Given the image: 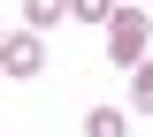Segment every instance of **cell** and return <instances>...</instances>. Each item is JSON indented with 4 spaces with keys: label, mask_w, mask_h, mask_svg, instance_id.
<instances>
[{
    "label": "cell",
    "mask_w": 153,
    "mask_h": 137,
    "mask_svg": "<svg viewBox=\"0 0 153 137\" xmlns=\"http://www.w3.org/2000/svg\"><path fill=\"white\" fill-rule=\"evenodd\" d=\"M146 46H153L146 8H115V23H107V61H115V69H138V61H146Z\"/></svg>",
    "instance_id": "obj_1"
},
{
    "label": "cell",
    "mask_w": 153,
    "mask_h": 137,
    "mask_svg": "<svg viewBox=\"0 0 153 137\" xmlns=\"http://www.w3.org/2000/svg\"><path fill=\"white\" fill-rule=\"evenodd\" d=\"M0 69L8 76H38L46 69V31H0Z\"/></svg>",
    "instance_id": "obj_2"
},
{
    "label": "cell",
    "mask_w": 153,
    "mask_h": 137,
    "mask_svg": "<svg viewBox=\"0 0 153 137\" xmlns=\"http://www.w3.org/2000/svg\"><path fill=\"white\" fill-rule=\"evenodd\" d=\"M69 23V0H23V31H54Z\"/></svg>",
    "instance_id": "obj_3"
},
{
    "label": "cell",
    "mask_w": 153,
    "mask_h": 137,
    "mask_svg": "<svg viewBox=\"0 0 153 137\" xmlns=\"http://www.w3.org/2000/svg\"><path fill=\"white\" fill-rule=\"evenodd\" d=\"M84 137H130V114L123 107H92L84 114Z\"/></svg>",
    "instance_id": "obj_4"
},
{
    "label": "cell",
    "mask_w": 153,
    "mask_h": 137,
    "mask_svg": "<svg viewBox=\"0 0 153 137\" xmlns=\"http://www.w3.org/2000/svg\"><path fill=\"white\" fill-rule=\"evenodd\" d=\"M130 107H138V114H153V61H138V69H130Z\"/></svg>",
    "instance_id": "obj_5"
},
{
    "label": "cell",
    "mask_w": 153,
    "mask_h": 137,
    "mask_svg": "<svg viewBox=\"0 0 153 137\" xmlns=\"http://www.w3.org/2000/svg\"><path fill=\"white\" fill-rule=\"evenodd\" d=\"M76 23H115V0H69Z\"/></svg>",
    "instance_id": "obj_6"
}]
</instances>
